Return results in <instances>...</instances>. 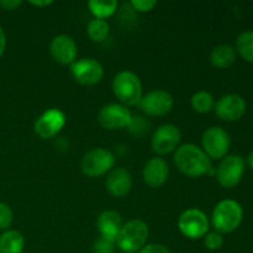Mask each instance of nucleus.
Returning <instances> with one entry per match:
<instances>
[{"mask_svg": "<svg viewBox=\"0 0 253 253\" xmlns=\"http://www.w3.org/2000/svg\"><path fill=\"white\" fill-rule=\"evenodd\" d=\"M175 167L190 178H199L209 174L212 168L211 160L208 157L203 148L193 143H185L175 150L174 157Z\"/></svg>", "mask_w": 253, "mask_h": 253, "instance_id": "1", "label": "nucleus"}, {"mask_svg": "<svg viewBox=\"0 0 253 253\" xmlns=\"http://www.w3.org/2000/svg\"><path fill=\"white\" fill-rule=\"evenodd\" d=\"M244 220V210L236 200L226 199L217 203L212 210L211 224L215 231L230 234L237 230Z\"/></svg>", "mask_w": 253, "mask_h": 253, "instance_id": "2", "label": "nucleus"}, {"mask_svg": "<svg viewBox=\"0 0 253 253\" xmlns=\"http://www.w3.org/2000/svg\"><path fill=\"white\" fill-rule=\"evenodd\" d=\"M113 91L123 105L135 106L142 99V83L136 73L123 71L113 81Z\"/></svg>", "mask_w": 253, "mask_h": 253, "instance_id": "3", "label": "nucleus"}, {"mask_svg": "<svg viewBox=\"0 0 253 253\" xmlns=\"http://www.w3.org/2000/svg\"><path fill=\"white\" fill-rule=\"evenodd\" d=\"M148 234L150 231L145 221L140 219L130 220L123 225L115 244L121 251L126 253L138 252L143 246H146Z\"/></svg>", "mask_w": 253, "mask_h": 253, "instance_id": "4", "label": "nucleus"}, {"mask_svg": "<svg viewBox=\"0 0 253 253\" xmlns=\"http://www.w3.org/2000/svg\"><path fill=\"white\" fill-rule=\"evenodd\" d=\"M115 165V156L106 148H94L83 156L81 169L86 177L95 178L106 174Z\"/></svg>", "mask_w": 253, "mask_h": 253, "instance_id": "5", "label": "nucleus"}, {"mask_svg": "<svg viewBox=\"0 0 253 253\" xmlns=\"http://www.w3.org/2000/svg\"><path fill=\"white\" fill-rule=\"evenodd\" d=\"M209 219L207 214L199 209H188L180 214L178 219V227L183 236L190 240L204 237L209 231Z\"/></svg>", "mask_w": 253, "mask_h": 253, "instance_id": "6", "label": "nucleus"}, {"mask_svg": "<svg viewBox=\"0 0 253 253\" xmlns=\"http://www.w3.org/2000/svg\"><path fill=\"white\" fill-rule=\"evenodd\" d=\"M231 140L224 128L212 126L204 131L202 137L203 151L210 160H222L227 156Z\"/></svg>", "mask_w": 253, "mask_h": 253, "instance_id": "7", "label": "nucleus"}, {"mask_svg": "<svg viewBox=\"0 0 253 253\" xmlns=\"http://www.w3.org/2000/svg\"><path fill=\"white\" fill-rule=\"evenodd\" d=\"M245 173V161L241 156L230 155L222 158L215 169L216 179L222 188L231 189L241 182Z\"/></svg>", "mask_w": 253, "mask_h": 253, "instance_id": "8", "label": "nucleus"}, {"mask_svg": "<svg viewBox=\"0 0 253 253\" xmlns=\"http://www.w3.org/2000/svg\"><path fill=\"white\" fill-rule=\"evenodd\" d=\"M66 125V115L59 109H48L35 121L34 131L42 140H49L58 135Z\"/></svg>", "mask_w": 253, "mask_h": 253, "instance_id": "9", "label": "nucleus"}, {"mask_svg": "<svg viewBox=\"0 0 253 253\" xmlns=\"http://www.w3.org/2000/svg\"><path fill=\"white\" fill-rule=\"evenodd\" d=\"M71 74L77 83L82 85H95L103 79L104 68L94 58H82L71 66Z\"/></svg>", "mask_w": 253, "mask_h": 253, "instance_id": "10", "label": "nucleus"}, {"mask_svg": "<svg viewBox=\"0 0 253 253\" xmlns=\"http://www.w3.org/2000/svg\"><path fill=\"white\" fill-rule=\"evenodd\" d=\"M174 105L173 96L168 91L156 89L142 96L138 103L141 110L148 116H165L169 113Z\"/></svg>", "mask_w": 253, "mask_h": 253, "instance_id": "11", "label": "nucleus"}, {"mask_svg": "<svg viewBox=\"0 0 253 253\" xmlns=\"http://www.w3.org/2000/svg\"><path fill=\"white\" fill-rule=\"evenodd\" d=\"M132 115L123 104H108L98 114V121L105 130H121L127 127Z\"/></svg>", "mask_w": 253, "mask_h": 253, "instance_id": "12", "label": "nucleus"}, {"mask_svg": "<svg viewBox=\"0 0 253 253\" xmlns=\"http://www.w3.org/2000/svg\"><path fill=\"white\" fill-rule=\"evenodd\" d=\"M180 138H182V133L179 128L172 124H166V125H161L155 131L151 146L157 155H168L178 148Z\"/></svg>", "mask_w": 253, "mask_h": 253, "instance_id": "13", "label": "nucleus"}, {"mask_svg": "<svg viewBox=\"0 0 253 253\" xmlns=\"http://www.w3.org/2000/svg\"><path fill=\"white\" fill-rule=\"evenodd\" d=\"M215 114L224 121H237L245 115L247 109L246 100L239 94H226L215 103Z\"/></svg>", "mask_w": 253, "mask_h": 253, "instance_id": "14", "label": "nucleus"}, {"mask_svg": "<svg viewBox=\"0 0 253 253\" xmlns=\"http://www.w3.org/2000/svg\"><path fill=\"white\" fill-rule=\"evenodd\" d=\"M49 53L52 58L63 66H72L76 62L78 48L74 40L68 35H58L49 43Z\"/></svg>", "mask_w": 253, "mask_h": 253, "instance_id": "15", "label": "nucleus"}, {"mask_svg": "<svg viewBox=\"0 0 253 253\" xmlns=\"http://www.w3.org/2000/svg\"><path fill=\"white\" fill-rule=\"evenodd\" d=\"M169 168L167 162L161 157H153L143 167V180L151 188H160L167 182Z\"/></svg>", "mask_w": 253, "mask_h": 253, "instance_id": "16", "label": "nucleus"}, {"mask_svg": "<svg viewBox=\"0 0 253 253\" xmlns=\"http://www.w3.org/2000/svg\"><path fill=\"white\" fill-rule=\"evenodd\" d=\"M105 187L113 197H125L132 188V179H131L130 173L125 168H114L106 178Z\"/></svg>", "mask_w": 253, "mask_h": 253, "instance_id": "17", "label": "nucleus"}, {"mask_svg": "<svg viewBox=\"0 0 253 253\" xmlns=\"http://www.w3.org/2000/svg\"><path fill=\"white\" fill-rule=\"evenodd\" d=\"M123 225V217L115 210H105L99 215L96 220V227L101 237L113 240V241L116 240Z\"/></svg>", "mask_w": 253, "mask_h": 253, "instance_id": "18", "label": "nucleus"}, {"mask_svg": "<svg viewBox=\"0 0 253 253\" xmlns=\"http://www.w3.org/2000/svg\"><path fill=\"white\" fill-rule=\"evenodd\" d=\"M237 52L231 44H219L210 53V63L219 69H226L235 63Z\"/></svg>", "mask_w": 253, "mask_h": 253, "instance_id": "19", "label": "nucleus"}, {"mask_svg": "<svg viewBox=\"0 0 253 253\" xmlns=\"http://www.w3.org/2000/svg\"><path fill=\"white\" fill-rule=\"evenodd\" d=\"M25 239L16 230H6L0 235V253H22Z\"/></svg>", "mask_w": 253, "mask_h": 253, "instance_id": "20", "label": "nucleus"}, {"mask_svg": "<svg viewBox=\"0 0 253 253\" xmlns=\"http://www.w3.org/2000/svg\"><path fill=\"white\" fill-rule=\"evenodd\" d=\"M88 7L95 19L105 20L116 11L118 1L116 0H91L88 2Z\"/></svg>", "mask_w": 253, "mask_h": 253, "instance_id": "21", "label": "nucleus"}, {"mask_svg": "<svg viewBox=\"0 0 253 253\" xmlns=\"http://www.w3.org/2000/svg\"><path fill=\"white\" fill-rule=\"evenodd\" d=\"M190 105L194 109V111L199 114H208L214 109L215 100L214 96L209 91L200 90L197 91L190 99Z\"/></svg>", "mask_w": 253, "mask_h": 253, "instance_id": "22", "label": "nucleus"}, {"mask_svg": "<svg viewBox=\"0 0 253 253\" xmlns=\"http://www.w3.org/2000/svg\"><path fill=\"white\" fill-rule=\"evenodd\" d=\"M236 52L249 63L253 64V31L249 30L242 34L236 40Z\"/></svg>", "mask_w": 253, "mask_h": 253, "instance_id": "23", "label": "nucleus"}, {"mask_svg": "<svg viewBox=\"0 0 253 253\" xmlns=\"http://www.w3.org/2000/svg\"><path fill=\"white\" fill-rule=\"evenodd\" d=\"M109 32L110 26L108 21L103 19H93L86 26V34L94 42H103L109 36Z\"/></svg>", "mask_w": 253, "mask_h": 253, "instance_id": "24", "label": "nucleus"}, {"mask_svg": "<svg viewBox=\"0 0 253 253\" xmlns=\"http://www.w3.org/2000/svg\"><path fill=\"white\" fill-rule=\"evenodd\" d=\"M148 127H150V124L142 116H132V119H131L130 124L127 126L128 131L133 136H137V137L145 135L148 131Z\"/></svg>", "mask_w": 253, "mask_h": 253, "instance_id": "25", "label": "nucleus"}, {"mask_svg": "<svg viewBox=\"0 0 253 253\" xmlns=\"http://www.w3.org/2000/svg\"><path fill=\"white\" fill-rule=\"evenodd\" d=\"M204 245L208 250L210 251H217L222 247L224 245V237L222 234L220 232L214 231V232H208L204 236Z\"/></svg>", "mask_w": 253, "mask_h": 253, "instance_id": "26", "label": "nucleus"}, {"mask_svg": "<svg viewBox=\"0 0 253 253\" xmlns=\"http://www.w3.org/2000/svg\"><path fill=\"white\" fill-rule=\"evenodd\" d=\"M12 219L14 215L11 208L6 203L0 202V230H9L12 224Z\"/></svg>", "mask_w": 253, "mask_h": 253, "instance_id": "27", "label": "nucleus"}, {"mask_svg": "<svg viewBox=\"0 0 253 253\" xmlns=\"http://www.w3.org/2000/svg\"><path fill=\"white\" fill-rule=\"evenodd\" d=\"M115 241L113 240L105 239V237H99L95 241L93 247L94 253H114L115 249Z\"/></svg>", "mask_w": 253, "mask_h": 253, "instance_id": "28", "label": "nucleus"}, {"mask_svg": "<svg viewBox=\"0 0 253 253\" xmlns=\"http://www.w3.org/2000/svg\"><path fill=\"white\" fill-rule=\"evenodd\" d=\"M131 5L137 11L148 12L153 10V7L157 5V1H155V0H132Z\"/></svg>", "mask_w": 253, "mask_h": 253, "instance_id": "29", "label": "nucleus"}, {"mask_svg": "<svg viewBox=\"0 0 253 253\" xmlns=\"http://www.w3.org/2000/svg\"><path fill=\"white\" fill-rule=\"evenodd\" d=\"M137 253H170V251L161 244H150L143 246Z\"/></svg>", "mask_w": 253, "mask_h": 253, "instance_id": "30", "label": "nucleus"}, {"mask_svg": "<svg viewBox=\"0 0 253 253\" xmlns=\"http://www.w3.org/2000/svg\"><path fill=\"white\" fill-rule=\"evenodd\" d=\"M21 4L22 1H20V0H1L0 1V7L6 10V11H14L17 7L21 6Z\"/></svg>", "mask_w": 253, "mask_h": 253, "instance_id": "31", "label": "nucleus"}, {"mask_svg": "<svg viewBox=\"0 0 253 253\" xmlns=\"http://www.w3.org/2000/svg\"><path fill=\"white\" fill-rule=\"evenodd\" d=\"M5 48H6V35H5L2 27L0 26V56L4 53Z\"/></svg>", "mask_w": 253, "mask_h": 253, "instance_id": "32", "label": "nucleus"}, {"mask_svg": "<svg viewBox=\"0 0 253 253\" xmlns=\"http://www.w3.org/2000/svg\"><path fill=\"white\" fill-rule=\"evenodd\" d=\"M30 4H32L34 6L37 7H44V6H49V5L53 4L52 0H43V1H30Z\"/></svg>", "mask_w": 253, "mask_h": 253, "instance_id": "33", "label": "nucleus"}, {"mask_svg": "<svg viewBox=\"0 0 253 253\" xmlns=\"http://www.w3.org/2000/svg\"><path fill=\"white\" fill-rule=\"evenodd\" d=\"M247 163H249L250 168L253 170V152H251L249 156H247Z\"/></svg>", "mask_w": 253, "mask_h": 253, "instance_id": "34", "label": "nucleus"}]
</instances>
